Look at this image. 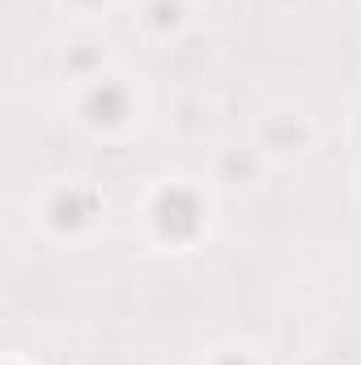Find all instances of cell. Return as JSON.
Here are the masks:
<instances>
[{
    "label": "cell",
    "instance_id": "1",
    "mask_svg": "<svg viewBox=\"0 0 361 365\" xmlns=\"http://www.w3.org/2000/svg\"><path fill=\"white\" fill-rule=\"evenodd\" d=\"M153 225H158V234L171 238V242L195 238L200 225H204V200H200L191 187H166V191L158 195V204H153Z\"/></svg>",
    "mask_w": 361,
    "mask_h": 365
},
{
    "label": "cell",
    "instance_id": "2",
    "mask_svg": "<svg viewBox=\"0 0 361 365\" xmlns=\"http://www.w3.org/2000/svg\"><path fill=\"white\" fill-rule=\"evenodd\" d=\"M93 212H98V195L86 191V187H68V191H60L51 200V221L60 230H81Z\"/></svg>",
    "mask_w": 361,
    "mask_h": 365
},
{
    "label": "cell",
    "instance_id": "3",
    "mask_svg": "<svg viewBox=\"0 0 361 365\" xmlns=\"http://www.w3.org/2000/svg\"><path fill=\"white\" fill-rule=\"evenodd\" d=\"M86 115H90L93 123H119L128 115V90L115 86V81H98L86 93Z\"/></svg>",
    "mask_w": 361,
    "mask_h": 365
},
{
    "label": "cell",
    "instance_id": "4",
    "mask_svg": "<svg viewBox=\"0 0 361 365\" xmlns=\"http://www.w3.org/2000/svg\"><path fill=\"white\" fill-rule=\"evenodd\" d=\"M158 30H166V26H175L179 21V4L175 0H153V17H149Z\"/></svg>",
    "mask_w": 361,
    "mask_h": 365
},
{
    "label": "cell",
    "instance_id": "5",
    "mask_svg": "<svg viewBox=\"0 0 361 365\" xmlns=\"http://www.w3.org/2000/svg\"><path fill=\"white\" fill-rule=\"evenodd\" d=\"M217 365H255V361H251L247 353H225V357H221Z\"/></svg>",
    "mask_w": 361,
    "mask_h": 365
},
{
    "label": "cell",
    "instance_id": "6",
    "mask_svg": "<svg viewBox=\"0 0 361 365\" xmlns=\"http://www.w3.org/2000/svg\"><path fill=\"white\" fill-rule=\"evenodd\" d=\"M81 4H98V0H81Z\"/></svg>",
    "mask_w": 361,
    "mask_h": 365
}]
</instances>
